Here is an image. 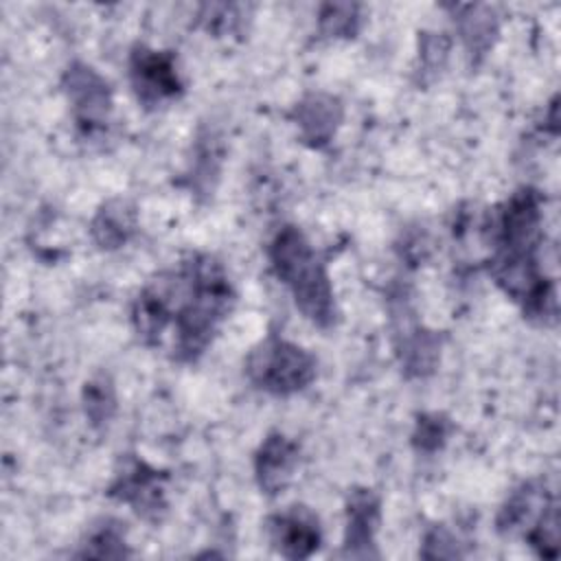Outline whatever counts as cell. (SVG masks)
Segmentation results:
<instances>
[{"label":"cell","instance_id":"18","mask_svg":"<svg viewBox=\"0 0 561 561\" xmlns=\"http://www.w3.org/2000/svg\"><path fill=\"white\" fill-rule=\"evenodd\" d=\"M362 4L327 2L318 9V35L327 39H351L362 28Z\"/></svg>","mask_w":561,"mask_h":561},{"label":"cell","instance_id":"12","mask_svg":"<svg viewBox=\"0 0 561 561\" xmlns=\"http://www.w3.org/2000/svg\"><path fill=\"white\" fill-rule=\"evenodd\" d=\"M300 462V445L287 434L270 432L254 451V480L263 495L276 497L294 478Z\"/></svg>","mask_w":561,"mask_h":561},{"label":"cell","instance_id":"13","mask_svg":"<svg viewBox=\"0 0 561 561\" xmlns=\"http://www.w3.org/2000/svg\"><path fill=\"white\" fill-rule=\"evenodd\" d=\"M552 502L557 497L546 480H524L502 502L495 515V530L502 537H524Z\"/></svg>","mask_w":561,"mask_h":561},{"label":"cell","instance_id":"14","mask_svg":"<svg viewBox=\"0 0 561 561\" xmlns=\"http://www.w3.org/2000/svg\"><path fill=\"white\" fill-rule=\"evenodd\" d=\"M138 230V210L134 202L125 197H112L103 202L92 221H90V237L99 250L114 252L129 243V239Z\"/></svg>","mask_w":561,"mask_h":561},{"label":"cell","instance_id":"15","mask_svg":"<svg viewBox=\"0 0 561 561\" xmlns=\"http://www.w3.org/2000/svg\"><path fill=\"white\" fill-rule=\"evenodd\" d=\"M224 164V142L215 129H202L193 145V156L188 158L186 180L195 197L208 199L219 182Z\"/></svg>","mask_w":561,"mask_h":561},{"label":"cell","instance_id":"1","mask_svg":"<svg viewBox=\"0 0 561 561\" xmlns=\"http://www.w3.org/2000/svg\"><path fill=\"white\" fill-rule=\"evenodd\" d=\"M237 302L226 267L208 252H188L153 274L131 302V327L145 346H160L171 329V359L195 364Z\"/></svg>","mask_w":561,"mask_h":561},{"label":"cell","instance_id":"3","mask_svg":"<svg viewBox=\"0 0 561 561\" xmlns=\"http://www.w3.org/2000/svg\"><path fill=\"white\" fill-rule=\"evenodd\" d=\"M248 381L272 397H291L309 388L318 375V359L296 342L270 333L243 362Z\"/></svg>","mask_w":561,"mask_h":561},{"label":"cell","instance_id":"2","mask_svg":"<svg viewBox=\"0 0 561 561\" xmlns=\"http://www.w3.org/2000/svg\"><path fill=\"white\" fill-rule=\"evenodd\" d=\"M270 265L276 278L289 289L298 311L318 329H333L340 320L333 283L327 263L320 259L307 234L285 224L267 245Z\"/></svg>","mask_w":561,"mask_h":561},{"label":"cell","instance_id":"6","mask_svg":"<svg viewBox=\"0 0 561 561\" xmlns=\"http://www.w3.org/2000/svg\"><path fill=\"white\" fill-rule=\"evenodd\" d=\"M167 482L169 473L149 465L138 454L121 456L107 495L129 506L140 519L149 524L162 522L167 515Z\"/></svg>","mask_w":561,"mask_h":561},{"label":"cell","instance_id":"21","mask_svg":"<svg viewBox=\"0 0 561 561\" xmlns=\"http://www.w3.org/2000/svg\"><path fill=\"white\" fill-rule=\"evenodd\" d=\"M248 9L243 4H202L197 13L199 26H204L210 35H228L239 33L243 26V15Z\"/></svg>","mask_w":561,"mask_h":561},{"label":"cell","instance_id":"5","mask_svg":"<svg viewBox=\"0 0 561 561\" xmlns=\"http://www.w3.org/2000/svg\"><path fill=\"white\" fill-rule=\"evenodd\" d=\"M61 90L79 136L85 140L105 136L114 112L112 83L90 64L75 59L61 75Z\"/></svg>","mask_w":561,"mask_h":561},{"label":"cell","instance_id":"22","mask_svg":"<svg viewBox=\"0 0 561 561\" xmlns=\"http://www.w3.org/2000/svg\"><path fill=\"white\" fill-rule=\"evenodd\" d=\"M419 554L423 559H462L467 552L451 528H447L445 524H434L425 530Z\"/></svg>","mask_w":561,"mask_h":561},{"label":"cell","instance_id":"10","mask_svg":"<svg viewBox=\"0 0 561 561\" xmlns=\"http://www.w3.org/2000/svg\"><path fill=\"white\" fill-rule=\"evenodd\" d=\"M287 116L296 125L305 145L311 149H324L335 138L344 121V103L331 92L311 90L291 105Z\"/></svg>","mask_w":561,"mask_h":561},{"label":"cell","instance_id":"8","mask_svg":"<svg viewBox=\"0 0 561 561\" xmlns=\"http://www.w3.org/2000/svg\"><path fill=\"white\" fill-rule=\"evenodd\" d=\"M346 526L342 539V557L346 559H379L377 533L381 524V497L375 489L355 486L344 504Z\"/></svg>","mask_w":561,"mask_h":561},{"label":"cell","instance_id":"19","mask_svg":"<svg viewBox=\"0 0 561 561\" xmlns=\"http://www.w3.org/2000/svg\"><path fill=\"white\" fill-rule=\"evenodd\" d=\"M451 430H454V423L447 414L421 412V414H416L410 443L419 454L432 456V454H438L447 445Z\"/></svg>","mask_w":561,"mask_h":561},{"label":"cell","instance_id":"20","mask_svg":"<svg viewBox=\"0 0 561 561\" xmlns=\"http://www.w3.org/2000/svg\"><path fill=\"white\" fill-rule=\"evenodd\" d=\"M451 50V39L447 33L421 31L419 33V75L421 83L434 81L447 66Z\"/></svg>","mask_w":561,"mask_h":561},{"label":"cell","instance_id":"17","mask_svg":"<svg viewBox=\"0 0 561 561\" xmlns=\"http://www.w3.org/2000/svg\"><path fill=\"white\" fill-rule=\"evenodd\" d=\"M81 408H83V414L92 430L101 432L112 423V419L118 410V399H116L114 379L107 373H96L94 377H90L83 383Z\"/></svg>","mask_w":561,"mask_h":561},{"label":"cell","instance_id":"16","mask_svg":"<svg viewBox=\"0 0 561 561\" xmlns=\"http://www.w3.org/2000/svg\"><path fill=\"white\" fill-rule=\"evenodd\" d=\"M75 557L81 559H127L131 550L127 546L125 522L116 517H99L90 524Z\"/></svg>","mask_w":561,"mask_h":561},{"label":"cell","instance_id":"9","mask_svg":"<svg viewBox=\"0 0 561 561\" xmlns=\"http://www.w3.org/2000/svg\"><path fill=\"white\" fill-rule=\"evenodd\" d=\"M265 530L272 548L291 561L309 559L322 543L318 515L305 504H291L267 517Z\"/></svg>","mask_w":561,"mask_h":561},{"label":"cell","instance_id":"7","mask_svg":"<svg viewBox=\"0 0 561 561\" xmlns=\"http://www.w3.org/2000/svg\"><path fill=\"white\" fill-rule=\"evenodd\" d=\"M129 85L145 110H158L184 94V81L178 59L171 50H158L147 44H134L127 61Z\"/></svg>","mask_w":561,"mask_h":561},{"label":"cell","instance_id":"11","mask_svg":"<svg viewBox=\"0 0 561 561\" xmlns=\"http://www.w3.org/2000/svg\"><path fill=\"white\" fill-rule=\"evenodd\" d=\"M449 13L456 35L460 37L471 66H480L493 50L500 37V15L495 7L471 2V4H443Z\"/></svg>","mask_w":561,"mask_h":561},{"label":"cell","instance_id":"4","mask_svg":"<svg viewBox=\"0 0 561 561\" xmlns=\"http://www.w3.org/2000/svg\"><path fill=\"white\" fill-rule=\"evenodd\" d=\"M388 313H390V335L394 346V357L401 366L405 379H425L436 373L440 364L445 335L427 329L403 287H394L388 296Z\"/></svg>","mask_w":561,"mask_h":561}]
</instances>
